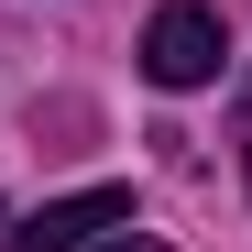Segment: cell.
<instances>
[{
    "instance_id": "cell-3",
    "label": "cell",
    "mask_w": 252,
    "mask_h": 252,
    "mask_svg": "<svg viewBox=\"0 0 252 252\" xmlns=\"http://www.w3.org/2000/svg\"><path fill=\"white\" fill-rule=\"evenodd\" d=\"M241 187H252V99H241Z\"/></svg>"
},
{
    "instance_id": "cell-2",
    "label": "cell",
    "mask_w": 252,
    "mask_h": 252,
    "mask_svg": "<svg viewBox=\"0 0 252 252\" xmlns=\"http://www.w3.org/2000/svg\"><path fill=\"white\" fill-rule=\"evenodd\" d=\"M121 220H132L121 187H77V197H44V208H33V220L11 230V252H88V241L121 230Z\"/></svg>"
},
{
    "instance_id": "cell-4",
    "label": "cell",
    "mask_w": 252,
    "mask_h": 252,
    "mask_svg": "<svg viewBox=\"0 0 252 252\" xmlns=\"http://www.w3.org/2000/svg\"><path fill=\"white\" fill-rule=\"evenodd\" d=\"M110 252H164V241H143V230H121V241H110Z\"/></svg>"
},
{
    "instance_id": "cell-1",
    "label": "cell",
    "mask_w": 252,
    "mask_h": 252,
    "mask_svg": "<svg viewBox=\"0 0 252 252\" xmlns=\"http://www.w3.org/2000/svg\"><path fill=\"white\" fill-rule=\"evenodd\" d=\"M220 55H230V33H220L208 0H164V11L143 22V77H154V88H208Z\"/></svg>"
}]
</instances>
